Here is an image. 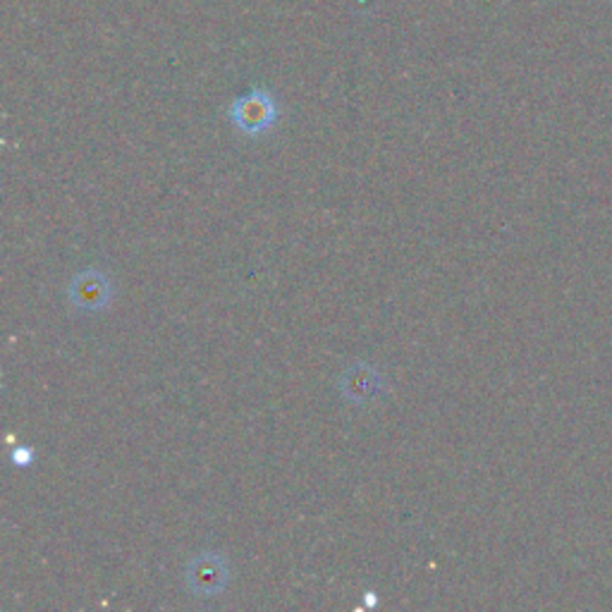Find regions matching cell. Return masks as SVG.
Returning <instances> with one entry per match:
<instances>
[{
  "label": "cell",
  "instance_id": "obj_1",
  "mask_svg": "<svg viewBox=\"0 0 612 612\" xmlns=\"http://www.w3.org/2000/svg\"><path fill=\"white\" fill-rule=\"evenodd\" d=\"M182 577L190 596L211 601V598H218L228 591L232 581V567L223 553L204 551L187 560Z\"/></svg>",
  "mask_w": 612,
  "mask_h": 612
},
{
  "label": "cell",
  "instance_id": "obj_4",
  "mask_svg": "<svg viewBox=\"0 0 612 612\" xmlns=\"http://www.w3.org/2000/svg\"><path fill=\"white\" fill-rule=\"evenodd\" d=\"M337 391H340L343 399H347L349 405L361 407V405L376 403V399L385 393V379L376 367L369 364V361H355V364H349L340 373Z\"/></svg>",
  "mask_w": 612,
  "mask_h": 612
},
{
  "label": "cell",
  "instance_id": "obj_3",
  "mask_svg": "<svg viewBox=\"0 0 612 612\" xmlns=\"http://www.w3.org/2000/svg\"><path fill=\"white\" fill-rule=\"evenodd\" d=\"M116 285L101 268H84L68 285V302L80 314H101L110 309Z\"/></svg>",
  "mask_w": 612,
  "mask_h": 612
},
{
  "label": "cell",
  "instance_id": "obj_2",
  "mask_svg": "<svg viewBox=\"0 0 612 612\" xmlns=\"http://www.w3.org/2000/svg\"><path fill=\"white\" fill-rule=\"evenodd\" d=\"M230 122L240 130L244 136H264L278 124L280 110L276 98L266 89H252L249 94L235 98L230 106Z\"/></svg>",
  "mask_w": 612,
  "mask_h": 612
},
{
  "label": "cell",
  "instance_id": "obj_5",
  "mask_svg": "<svg viewBox=\"0 0 612 612\" xmlns=\"http://www.w3.org/2000/svg\"><path fill=\"white\" fill-rule=\"evenodd\" d=\"M34 459H36V455H34L32 447H17L15 453H12V465L20 467V469L34 465Z\"/></svg>",
  "mask_w": 612,
  "mask_h": 612
}]
</instances>
